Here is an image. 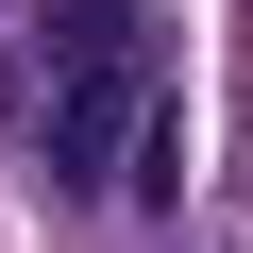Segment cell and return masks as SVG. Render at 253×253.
<instances>
[{
  "label": "cell",
  "instance_id": "obj_1",
  "mask_svg": "<svg viewBox=\"0 0 253 253\" xmlns=\"http://www.w3.org/2000/svg\"><path fill=\"white\" fill-rule=\"evenodd\" d=\"M34 135H51V186H68V203H118V186H135V135H152V68H118V84H51Z\"/></svg>",
  "mask_w": 253,
  "mask_h": 253
},
{
  "label": "cell",
  "instance_id": "obj_2",
  "mask_svg": "<svg viewBox=\"0 0 253 253\" xmlns=\"http://www.w3.org/2000/svg\"><path fill=\"white\" fill-rule=\"evenodd\" d=\"M34 51H51V84H118V68H152L135 0H34Z\"/></svg>",
  "mask_w": 253,
  "mask_h": 253
}]
</instances>
